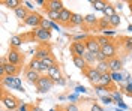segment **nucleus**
Listing matches in <instances>:
<instances>
[{
  "mask_svg": "<svg viewBox=\"0 0 132 111\" xmlns=\"http://www.w3.org/2000/svg\"><path fill=\"white\" fill-rule=\"evenodd\" d=\"M95 92L98 95L99 98H105V96H110L111 95V89H108V87H102V86H96L95 87Z\"/></svg>",
  "mask_w": 132,
  "mask_h": 111,
  "instance_id": "21",
  "label": "nucleus"
},
{
  "mask_svg": "<svg viewBox=\"0 0 132 111\" xmlns=\"http://www.w3.org/2000/svg\"><path fill=\"white\" fill-rule=\"evenodd\" d=\"M117 105H119V107H122L123 110H126V108H128V107H126V105H125V104H123V101H122V102H119V104H117Z\"/></svg>",
  "mask_w": 132,
  "mask_h": 111,
  "instance_id": "52",
  "label": "nucleus"
},
{
  "mask_svg": "<svg viewBox=\"0 0 132 111\" xmlns=\"http://www.w3.org/2000/svg\"><path fill=\"white\" fill-rule=\"evenodd\" d=\"M128 30H129V32H132V24H129V26H128Z\"/></svg>",
  "mask_w": 132,
  "mask_h": 111,
  "instance_id": "54",
  "label": "nucleus"
},
{
  "mask_svg": "<svg viewBox=\"0 0 132 111\" xmlns=\"http://www.w3.org/2000/svg\"><path fill=\"white\" fill-rule=\"evenodd\" d=\"M41 23H42V17L38 14V12H30L29 17L26 18V21H24L26 26L32 27V29H38V27H41Z\"/></svg>",
  "mask_w": 132,
  "mask_h": 111,
  "instance_id": "5",
  "label": "nucleus"
},
{
  "mask_svg": "<svg viewBox=\"0 0 132 111\" xmlns=\"http://www.w3.org/2000/svg\"><path fill=\"white\" fill-rule=\"evenodd\" d=\"M24 5H26V8L29 9V11H32V9H33V6H32V3H30V2H24ZM32 12H33V11H32Z\"/></svg>",
  "mask_w": 132,
  "mask_h": 111,
  "instance_id": "47",
  "label": "nucleus"
},
{
  "mask_svg": "<svg viewBox=\"0 0 132 111\" xmlns=\"http://www.w3.org/2000/svg\"><path fill=\"white\" fill-rule=\"evenodd\" d=\"M18 110H20V111H32V107H30V105H27V104H21Z\"/></svg>",
  "mask_w": 132,
  "mask_h": 111,
  "instance_id": "42",
  "label": "nucleus"
},
{
  "mask_svg": "<svg viewBox=\"0 0 132 111\" xmlns=\"http://www.w3.org/2000/svg\"><path fill=\"white\" fill-rule=\"evenodd\" d=\"M110 96L113 98V101H114L116 104L122 102V93H120L119 90H113V92H111V95H110Z\"/></svg>",
  "mask_w": 132,
  "mask_h": 111,
  "instance_id": "39",
  "label": "nucleus"
},
{
  "mask_svg": "<svg viewBox=\"0 0 132 111\" xmlns=\"http://www.w3.org/2000/svg\"><path fill=\"white\" fill-rule=\"evenodd\" d=\"M59 17H60V12H56V11H47V18L51 20L53 23L59 21Z\"/></svg>",
  "mask_w": 132,
  "mask_h": 111,
  "instance_id": "34",
  "label": "nucleus"
},
{
  "mask_svg": "<svg viewBox=\"0 0 132 111\" xmlns=\"http://www.w3.org/2000/svg\"><path fill=\"white\" fill-rule=\"evenodd\" d=\"M116 111H122V110H119V108H117V110H116Z\"/></svg>",
  "mask_w": 132,
  "mask_h": 111,
  "instance_id": "56",
  "label": "nucleus"
},
{
  "mask_svg": "<svg viewBox=\"0 0 132 111\" xmlns=\"http://www.w3.org/2000/svg\"><path fill=\"white\" fill-rule=\"evenodd\" d=\"M33 36L41 41V42H48L51 39V30H47V29H42V27H38L33 30Z\"/></svg>",
  "mask_w": 132,
  "mask_h": 111,
  "instance_id": "6",
  "label": "nucleus"
},
{
  "mask_svg": "<svg viewBox=\"0 0 132 111\" xmlns=\"http://www.w3.org/2000/svg\"><path fill=\"white\" fill-rule=\"evenodd\" d=\"M56 84H60V86H65V84H66V81H65V80H63V78H62V80H60V81H57V83H56Z\"/></svg>",
  "mask_w": 132,
  "mask_h": 111,
  "instance_id": "51",
  "label": "nucleus"
},
{
  "mask_svg": "<svg viewBox=\"0 0 132 111\" xmlns=\"http://www.w3.org/2000/svg\"><path fill=\"white\" fill-rule=\"evenodd\" d=\"M26 80L30 83V84H36L38 83V80L41 78V74L39 72H36V71H33V69H26Z\"/></svg>",
  "mask_w": 132,
  "mask_h": 111,
  "instance_id": "14",
  "label": "nucleus"
},
{
  "mask_svg": "<svg viewBox=\"0 0 132 111\" xmlns=\"http://www.w3.org/2000/svg\"><path fill=\"white\" fill-rule=\"evenodd\" d=\"M47 75H48L54 83H57V81L62 80V69H60V66L56 63V65H53L51 68L47 69Z\"/></svg>",
  "mask_w": 132,
  "mask_h": 111,
  "instance_id": "9",
  "label": "nucleus"
},
{
  "mask_svg": "<svg viewBox=\"0 0 132 111\" xmlns=\"http://www.w3.org/2000/svg\"><path fill=\"white\" fill-rule=\"evenodd\" d=\"M68 99H69V101H77V95H69Z\"/></svg>",
  "mask_w": 132,
  "mask_h": 111,
  "instance_id": "49",
  "label": "nucleus"
},
{
  "mask_svg": "<svg viewBox=\"0 0 132 111\" xmlns=\"http://www.w3.org/2000/svg\"><path fill=\"white\" fill-rule=\"evenodd\" d=\"M98 18L95 14H89V15H86L84 17V24H87V26H95V24H98Z\"/></svg>",
  "mask_w": 132,
  "mask_h": 111,
  "instance_id": "27",
  "label": "nucleus"
},
{
  "mask_svg": "<svg viewBox=\"0 0 132 111\" xmlns=\"http://www.w3.org/2000/svg\"><path fill=\"white\" fill-rule=\"evenodd\" d=\"M128 5H129V8H131V11H132V0H129V2H128Z\"/></svg>",
  "mask_w": 132,
  "mask_h": 111,
  "instance_id": "53",
  "label": "nucleus"
},
{
  "mask_svg": "<svg viewBox=\"0 0 132 111\" xmlns=\"http://www.w3.org/2000/svg\"><path fill=\"white\" fill-rule=\"evenodd\" d=\"M36 3H38V5H39V6H44V8H45V6H47V2H45V0H38V2H36Z\"/></svg>",
  "mask_w": 132,
  "mask_h": 111,
  "instance_id": "48",
  "label": "nucleus"
},
{
  "mask_svg": "<svg viewBox=\"0 0 132 111\" xmlns=\"http://www.w3.org/2000/svg\"><path fill=\"white\" fill-rule=\"evenodd\" d=\"M86 48H87V51L89 53H93V54H98L101 51V45H99L98 39L95 38V36H90L87 41H86Z\"/></svg>",
  "mask_w": 132,
  "mask_h": 111,
  "instance_id": "10",
  "label": "nucleus"
},
{
  "mask_svg": "<svg viewBox=\"0 0 132 111\" xmlns=\"http://www.w3.org/2000/svg\"><path fill=\"white\" fill-rule=\"evenodd\" d=\"M89 38H90V36L87 33H80V35H75L72 39H74V42H86Z\"/></svg>",
  "mask_w": 132,
  "mask_h": 111,
  "instance_id": "36",
  "label": "nucleus"
},
{
  "mask_svg": "<svg viewBox=\"0 0 132 111\" xmlns=\"http://www.w3.org/2000/svg\"><path fill=\"white\" fill-rule=\"evenodd\" d=\"M105 60H107V57H105V56H104L101 51L96 54V62H98V63H99V62H105Z\"/></svg>",
  "mask_w": 132,
  "mask_h": 111,
  "instance_id": "43",
  "label": "nucleus"
},
{
  "mask_svg": "<svg viewBox=\"0 0 132 111\" xmlns=\"http://www.w3.org/2000/svg\"><path fill=\"white\" fill-rule=\"evenodd\" d=\"M0 111H5V110H0Z\"/></svg>",
  "mask_w": 132,
  "mask_h": 111,
  "instance_id": "57",
  "label": "nucleus"
},
{
  "mask_svg": "<svg viewBox=\"0 0 132 111\" xmlns=\"http://www.w3.org/2000/svg\"><path fill=\"white\" fill-rule=\"evenodd\" d=\"M82 24H84V17L80 15V14H74L69 26H82Z\"/></svg>",
  "mask_w": 132,
  "mask_h": 111,
  "instance_id": "25",
  "label": "nucleus"
},
{
  "mask_svg": "<svg viewBox=\"0 0 132 111\" xmlns=\"http://www.w3.org/2000/svg\"><path fill=\"white\" fill-rule=\"evenodd\" d=\"M48 56H51V51L47 47H38L36 51H35V59H38V60H42L45 57H48Z\"/></svg>",
  "mask_w": 132,
  "mask_h": 111,
  "instance_id": "17",
  "label": "nucleus"
},
{
  "mask_svg": "<svg viewBox=\"0 0 132 111\" xmlns=\"http://www.w3.org/2000/svg\"><path fill=\"white\" fill-rule=\"evenodd\" d=\"M98 26H99V29L104 32V30H107L108 27H111L110 26V18H107V17H104V18H101L99 20V23H98Z\"/></svg>",
  "mask_w": 132,
  "mask_h": 111,
  "instance_id": "31",
  "label": "nucleus"
},
{
  "mask_svg": "<svg viewBox=\"0 0 132 111\" xmlns=\"http://www.w3.org/2000/svg\"><path fill=\"white\" fill-rule=\"evenodd\" d=\"M2 104H3V107L9 111H14L16 108H20V99H16L14 95L8 93V92H2Z\"/></svg>",
  "mask_w": 132,
  "mask_h": 111,
  "instance_id": "1",
  "label": "nucleus"
},
{
  "mask_svg": "<svg viewBox=\"0 0 132 111\" xmlns=\"http://www.w3.org/2000/svg\"><path fill=\"white\" fill-rule=\"evenodd\" d=\"M54 84H56V83H54L48 75H41V78L38 80V83L35 86H36V89H38L39 93H47V92H50V90L53 89Z\"/></svg>",
  "mask_w": 132,
  "mask_h": 111,
  "instance_id": "3",
  "label": "nucleus"
},
{
  "mask_svg": "<svg viewBox=\"0 0 132 111\" xmlns=\"http://www.w3.org/2000/svg\"><path fill=\"white\" fill-rule=\"evenodd\" d=\"M102 35H104V36H116V32L114 30H104V32H102Z\"/></svg>",
  "mask_w": 132,
  "mask_h": 111,
  "instance_id": "46",
  "label": "nucleus"
},
{
  "mask_svg": "<svg viewBox=\"0 0 132 111\" xmlns=\"http://www.w3.org/2000/svg\"><path fill=\"white\" fill-rule=\"evenodd\" d=\"M2 84H3V87H9V89H15V90H20V92H24L21 80L16 75H6V77H3L2 78Z\"/></svg>",
  "mask_w": 132,
  "mask_h": 111,
  "instance_id": "2",
  "label": "nucleus"
},
{
  "mask_svg": "<svg viewBox=\"0 0 132 111\" xmlns=\"http://www.w3.org/2000/svg\"><path fill=\"white\" fill-rule=\"evenodd\" d=\"M32 111H44L41 107H32Z\"/></svg>",
  "mask_w": 132,
  "mask_h": 111,
  "instance_id": "50",
  "label": "nucleus"
},
{
  "mask_svg": "<svg viewBox=\"0 0 132 111\" xmlns=\"http://www.w3.org/2000/svg\"><path fill=\"white\" fill-rule=\"evenodd\" d=\"M87 90H86V87L84 86H77L75 87V93H86Z\"/></svg>",
  "mask_w": 132,
  "mask_h": 111,
  "instance_id": "44",
  "label": "nucleus"
},
{
  "mask_svg": "<svg viewBox=\"0 0 132 111\" xmlns=\"http://www.w3.org/2000/svg\"><path fill=\"white\" fill-rule=\"evenodd\" d=\"M102 14L105 15L107 18H111L113 15H116V9L113 5H110V3H107V6L104 8V11H102Z\"/></svg>",
  "mask_w": 132,
  "mask_h": 111,
  "instance_id": "28",
  "label": "nucleus"
},
{
  "mask_svg": "<svg viewBox=\"0 0 132 111\" xmlns=\"http://www.w3.org/2000/svg\"><path fill=\"white\" fill-rule=\"evenodd\" d=\"M5 72H6V75H18L20 68L12 63H5Z\"/></svg>",
  "mask_w": 132,
  "mask_h": 111,
  "instance_id": "22",
  "label": "nucleus"
},
{
  "mask_svg": "<svg viewBox=\"0 0 132 111\" xmlns=\"http://www.w3.org/2000/svg\"><path fill=\"white\" fill-rule=\"evenodd\" d=\"M65 111H80V108L77 104H68L65 107Z\"/></svg>",
  "mask_w": 132,
  "mask_h": 111,
  "instance_id": "40",
  "label": "nucleus"
},
{
  "mask_svg": "<svg viewBox=\"0 0 132 111\" xmlns=\"http://www.w3.org/2000/svg\"><path fill=\"white\" fill-rule=\"evenodd\" d=\"M111 78H113V81H116V83H122L126 77H123L122 72H111Z\"/></svg>",
  "mask_w": 132,
  "mask_h": 111,
  "instance_id": "38",
  "label": "nucleus"
},
{
  "mask_svg": "<svg viewBox=\"0 0 132 111\" xmlns=\"http://www.w3.org/2000/svg\"><path fill=\"white\" fill-rule=\"evenodd\" d=\"M108 65H110V72H120L122 71V66H123L122 60H119L117 57L110 59L108 60Z\"/></svg>",
  "mask_w": 132,
  "mask_h": 111,
  "instance_id": "15",
  "label": "nucleus"
},
{
  "mask_svg": "<svg viewBox=\"0 0 132 111\" xmlns=\"http://www.w3.org/2000/svg\"><path fill=\"white\" fill-rule=\"evenodd\" d=\"M50 111H57V110H56V108H53V110H50Z\"/></svg>",
  "mask_w": 132,
  "mask_h": 111,
  "instance_id": "55",
  "label": "nucleus"
},
{
  "mask_svg": "<svg viewBox=\"0 0 132 111\" xmlns=\"http://www.w3.org/2000/svg\"><path fill=\"white\" fill-rule=\"evenodd\" d=\"M90 111H104V110H102V107H101L99 104H93L92 108H90Z\"/></svg>",
  "mask_w": 132,
  "mask_h": 111,
  "instance_id": "45",
  "label": "nucleus"
},
{
  "mask_svg": "<svg viewBox=\"0 0 132 111\" xmlns=\"http://www.w3.org/2000/svg\"><path fill=\"white\" fill-rule=\"evenodd\" d=\"M101 53L107 57V60L110 59H114L116 54H117V47H116V44H108V45H104V47H101Z\"/></svg>",
  "mask_w": 132,
  "mask_h": 111,
  "instance_id": "8",
  "label": "nucleus"
},
{
  "mask_svg": "<svg viewBox=\"0 0 132 111\" xmlns=\"http://www.w3.org/2000/svg\"><path fill=\"white\" fill-rule=\"evenodd\" d=\"M101 99H102V102L105 104V105H110V104H113V102H114L111 96H105V98H101Z\"/></svg>",
  "mask_w": 132,
  "mask_h": 111,
  "instance_id": "41",
  "label": "nucleus"
},
{
  "mask_svg": "<svg viewBox=\"0 0 132 111\" xmlns=\"http://www.w3.org/2000/svg\"><path fill=\"white\" fill-rule=\"evenodd\" d=\"M90 3H92V6L95 8V11H101V12H102L104 8L107 6V3H105V2H102V0H92Z\"/></svg>",
  "mask_w": 132,
  "mask_h": 111,
  "instance_id": "30",
  "label": "nucleus"
},
{
  "mask_svg": "<svg viewBox=\"0 0 132 111\" xmlns=\"http://www.w3.org/2000/svg\"><path fill=\"white\" fill-rule=\"evenodd\" d=\"M82 57H84V60L87 62V65H93V63L96 62V54H93V53H89V51H87L84 56H82Z\"/></svg>",
  "mask_w": 132,
  "mask_h": 111,
  "instance_id": "33",
  "label": "nucleus"
},
{
  "mask_svg": "<svg viewBox=\"0 0 132 111\" xmlns=\"http://www.w3.org/2000/svg\"><path fill=\"white\" fill-rule=\"evenodd\" d=\"M24 42V38L23 36H20V35H15V36H12L11 39H9V45H11V48H18V47H21Z\"/></svg>",
  "mask_w": 132,
  "mask_h": 111,
  "instance_id": "20",
  "label": "nucleus"
},
{
  "mask_svg": "<svg viewBox=\"0 0 132 111\" xmlns=\"http://www.w3.org/2000/svg\"><path fill=\"white\" fill-rule=\"evenodd\" d=\"M72 15H74V12H71L69 9L65 8L62 12H60L59 23H60V24H65V26H69V24H71V20H72Z\"/></svg>",
  "mask_w": 132,
  "mask_h": 111,
  "instance_id": "12",
  "label": "nucleus"
},
{
  "mask_svg": "<svg viewBox=\"0 0 132 111\" xmlns=\"http://www.w3.org/2000/svg\"><path fill=\"white\" fill-rule=\"evenodd\" d=\"M126 81H128V84L123 87V92L126 95H129V96H132V77H126L125 78Z\"/></svg>",
  "mask_w": 132,
  "mask_h": 111,
  "instance_id": "32",
  "label": "nucleus"
},
{
  "mask_svg": "<svg viewBox=\"0 0 132 111\" xmlns=\"http://www.w3.org/2000/svg\"><path fill=\"white\" fill-rule=\"evenodd\" d=\"M96 69L101 72V75L108 74V72H110V65H108V60H105V62H99L98 66H96Z\"/></svg>",
  "mask_w": 132,
  "mask_h": 111,
  "instance_id": "26",
  "label": "nucleus"
},
{
  "mask_svg": "<svg viewBox=\"0 0 132 111\" xmlns=\"http://www.w3.org/2000/svg\"><path fill=\"white\" fill-rule=\"evenodd\" d=\"M84 75H86V78H87L95 87L99 84V80H101V77H102L101 72H99L96 68H93V66H89V68L86 69V71H84Z\"/></svg>",
  "mask_w": 132,
  "mask_h": 111,
  "instance_id": "4",
  "label": "nucleus"
},
{
  "mask_svg": "<svg viewBox=\"0 0 132 111\" xmlns=\"http://www.w3.org/2000/svg\"><path fill=\"white\" fill-rule=\"evenodd\" d=\"M122 45L126 51H132V36H125L122 38Z\"/></svg>",
  "mask_w": 132,
  "mask_h": 111,
  "instance_id": "29",
  "label": "nucleus"
},
{
  "mask_svg": "<svg viewBox=\"0 0 132 111\" xmlns=\"http://www.w3.org/2000/svg\"><path fill=\"white\" fill-rule=\"evenodd\" d=\"M41 62H42V66H44L45 69L51 68L53 65H56V63H57V62H56V59H54V56H53V54H51V56H48V57H45V59H42Z\"/></svg>",
  "mask_w": 132,
  "mask_h": 111,
  "instance_id": "24",
  "label": "nucleus"
},
{
  "mask_svg": "<svg viewBox=\"0 0 132 111\" xmlns=\"http://www.w3.org/2000/svg\"><path fill=\"white\" fill-rule=\"evenodd\" d=\"M2 3H3V5H5L6 8H9V9H14V11H15L16 8H20V6L23 5V3H21L20 0H3Z\"/></svg>",
  "mask_w": 132,
  "mask_h": 111,
  "instance_id": "23",
  "label": "nucleus"
},
{
  "mask_svg": "<svg viewBox=\"0 0 132 111\" xmlns=\"http://www.w3.org/2000/svg\"><path fill=\"white\" fill-rule=\"evenodd\" d=\"M47 11H56V12H62L65 6H63V2L60 0H48L47 2V6H45Z\"/></svg>",
  "mask_w": 132,
  "mask_h": 111,
  "instance_id": "13",
  "label": "nucleus"
},
{
  "mask_svg": "<svg viewBox=\"0 0 132 111\" xmlns=\"http://www.w3.org/2000/svg\"><path fill=\"white\" fill-rule=\"evenodd\" d=\"M72 62H74V65L77 66L78 69H81L82 72L86 71V69L89 68V65H87V62L84 60V57H80V56H74L72 57Z\"/></svg>",
  "mask_w": 132,
  "mask_h": 111,
  "instance_id": "19",
  "label": "nucleus"
},
{
  "mask_svg": "<svg viewBox=\"0 0 132 111\" xmlns=\"http://www.w3.org/2000/svg\"><path fill=\"white\" fill-rule=\"evenodd\" d=\"M71 53H72L74 56H80V57H82V56L87 53L86 44L84 42H72V45H71Z\"/></svg>",
  "mask_w": 132,
  "mask_h": 111,
  "instance_id": "11",
  "label": "nucleus"
},
{
  "mask_svg": "<svg viewBox=\"0 0 132 111\" xmlns=\"http://www.w3.org/2000/svg\"><path fill=\"white\" fill-rule=\"evenodd\" d=\"M120 21H122V20H120V17L116 14V15H113V17L110 18V26L113 27V29H116V27L120 26Z\"/></svg>",
  "mask_w": 132,
  "mask_h": 111,
  "instance_id": "35",
  "label": "nucleus"
},
{
  "mask_svg": "<svg viewBox=\"0 0 132 111\" xmlns=\"http://www.w3.org/2000/svg\"><path fill=\"white\" fill-rule=\"evenodd\" d=\"M29 69H33V71H36V72H39V74H45V72H47V69L42 66V62L38 60V59H33L32 62H30Z\"/></svg>",
  "mask_w": 132,
  "mask_h": 111,
  "instance_id": "18",
  "label": "nucleus"
},
{
  "mask_svg": "<svg viewBox=\"0 0 132 111\" xmlns=\"http://www.w3.org/2000/svg\"><path fill=\"white\" fill-rule=\"evenodd\" d=\"M63 111H65V110H63Z\"/></svg>",
  "mask_w": 132,
  "mask_h": 111,
  "instance_id": "58",
  "label": "nucleus"
},
{
  "mask_svg": "<svg viewBox=\"0 0 132 111\" xmlns=\"http://www.w3.org/2000/svg\"><path fill=\"white\" fill-rule=\"evenodd\" d=\"M96 39H98V42H99V45H101V47H104V45H108V44L113 42L110 38L104 36V35H101V36H96Z\"/></svg>",
  "mask_w": 132,
  "mask_h": 111,
  "instance_id": "37",
  "label": "nucleus"
},
{
  "mask_svg": "<svg viewBox=\"0 0 132 111\" xmlns=\"http://www.w3.org/2000/svg\"><path fill=\"white\" fill-rule=\"evenodd\" d=\"M6 60H8V63H12V65L18 66L23 62V56H21V53L18 51L16 48H11L9 53L6 54Z\"/></svg>",
  "mask_w": 132,
  "mask_h": 111,
  "instance_id": "7",
  "label": "nucleus"
},
{
  "mask_svg": "<svg viewBox=\"0 0 132 111\" xmlns=\"http://www.w3.org/2000/svg\"><path fill=\"white\" fill-rule=\"evenodd\" d=\"M14 12H15V17L18 18L20 21H26V18L29 17V14H30V11L26 8V6H23V5H21L20 8H16Z\"/></svg>",
  "mask_w": 132,
  "mask_h": 111,
  "instance_id": "16",
  "label": "nucleus"
}]
</instances>
